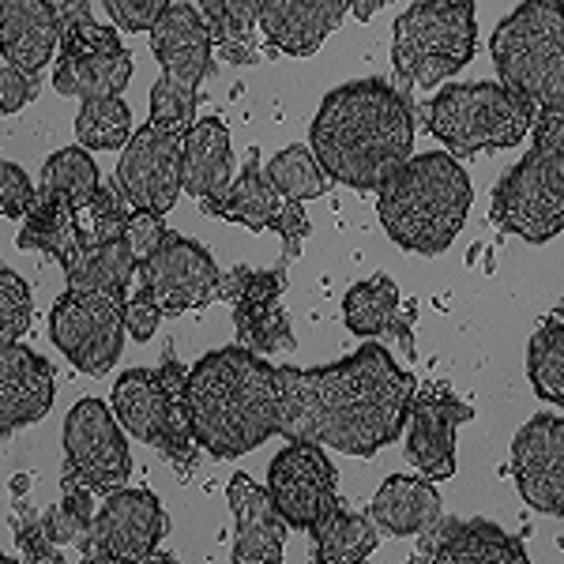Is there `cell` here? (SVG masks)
I'll return each mask as SVG.
<instances>
[{
	"label": "cell",
	"instance_id": "obj_1",
	"mask_svg": "<svg viewBox=\"0 0 564 564\" xmlns=\"http://www.w3.org/2000/svg\"><path fill=\"white\" fill-rule=\"evenodd\" d=\"M414 388V372L380 343L316 369L218 347L185 372V411L199 452L215 459L249 456L271 436L369 459L403 433Z\"/></svg>",
	"mask_w": 564,
	"mask_h": 564
},
{
	"label": "cell",
	"instance_id": "obj_2",
	"mask_svg": "<svg viewBox=\"0 0 564 564\" xmlns=\"http://www.w3.org/2000/svg\"><path fill=\"white\" fill-rule=\"evenodd\" d=\"M308 151L324 177L354 193H380V185L414 154L411 95L388 79H354L335 87L321 102Z\"/></svg>",
	"mask_w": 564,
	"mask_h": 564
},
{
	"label": "cell",
	"instance_id": "obj_3",
	"mask_svg": "<svg viewBox=\"0 0 564 564\" xmlns=\"http://www.w3.org/2000/svg\"><path fill=\"white\" fill-rule=\"evenodd\" d=\"M475 204L467 170L448 151L411 154L377 193L380 226L403 252L441 257L459 238Z\"/></svg>",
	"mask_w": 564,
	"mask_h": 564
},
{
	"label": "cell",
	"instance_id": "obj_4",
	"mask_svg": "<svg viewBox=\"0 0 564 564\" xmlns=\"http://www.w3.org/2000/svg\"><path fill=\"white\" fill-rule=\"evenodd\" d=\"M489 53L500 84L539 113H564V4L523 0L497 23Z\"/></svg>",
	"mask_w": 564,
	"mask_h": 564
},
{
	"label": "cell",
	"instance_id": "obj_5",
	"mask_svg": "<svg viewBox=\"0 0 564 564\" xmlns=\"http://www.w3.org/2000/svg\"><path fill=\"white\" fill-rule=\"evenodd\" d=\"M531 132V151L494 188V223L520 241L545 245L564 230V113H542Z\"/></svg>",
	"mask_w": 564,
	"mask_h": 564
},
{
	"label": "cell",
	"instance_id": "obj_6",
	"mask_svg": "<svg viewBox=\"0 0 564 564\" xmlns=\"http://www.w3.org/2000/svg\"><path fill=\"white\" fill-rule=\"evenodd\" d=\"M475 0H414L391 23V65H395L403 87H441L444 79H452L459 68L475 61Z\"/></svg>",
	"mask_w": 564,
	"mask_h": 564
},
{
	"label": "cell",
	"instance_id": "obj_7",
	"mask_svg": "<svg viewBox=\"0 0 564 564\" xmlns=\"http://www.w3.org/2000/svg\"><path fill=\"white\" fill-rule=\"evenodd\" d=\"M185 372L174 350L162 354L159 369H129L109 391V411L135 441L151 444L162 459H170L181 475H193L199 444L188 430L185 411Z\"/></svg>",
	"mask_w": 564,
	"mask_h": 564
},
{
	"label": "cell",
	"instance_id": "obj_8",
	"mask_svg": "<svg viewBox=\"0 0 564 564\" xmlns=\"http://www.w3.org/2000/svg\"><path fill=\"white\" fill-rule=\"evenodd\" d=\"M430 132L448 148V154L508 151L523 143L539 109L505 84H452L436 90L425 106Z\"/></svg>",
	"mask_w": 564,
	"mask_h": 564
},
{
	"label": "cell",
	"instance_id": "obj_9",
	"mask_svg": "<svg viewBox=\"0 0 564 564\" xmlns=\"http://www.w3.org/2000/svg\"><path fill=\"white\" fill-rule=\"evenodd\" d=\"M151 53L162 76L151 87V124L185 135L196 121V87L212 72V34L196 4L174 0L151 26Z\"/></svg>",
	"mask_w": 564,
	"mask_h": 564
},
{
	"label": "cell",
	"instance_id": "obj_10",
	"mask_svg": "<svg viewBox=\"0 0 564 564\" xmlns=\"http://www.w3.org/2000/svg\"><path fill=\"white\" fill-rule=\"evenodd\" d=\"M57 68L53 87L68 98L121 95L132 79V53L121 45V31L90 20V0H65L57 8Z\"/></svg>",
	"mask_w": 564,
	"mask_h": 564
},
{
	"label": "cell",
	"instance_id": "obj_11",
	"mask_svg": "<svg viewBox=\"0 0 564 564\" xmlns=\"http://www.w3.org/2000/svg\"><path fill=\"white\" fill-rule=\"evenodd\" d=\"M124 302L129 294L65 290L50 313V339L87 377H106L124 350Z\"/></svg>",
	"mask_w": 564,
	"mask_h": 564
},
{
	"label": "cell",
	"instance_id": "obj_12",
	"mask_svg": "<svg viewBox=\"0 0 564 564\" xmlns=\"http://www.w3.org/2000/svg\"><path fill=\"white\" fill-rule=\"evenodd\" d=\"M65 467L61 486H84L90 494H113L132 475V452L121 422L102 399H79L65 417Z\"/></svg>",
	"mask_w": 564,
	"mask_h": 564
},
{
	"label": "cell",
	"instance_id": "obj_13",
	"mask_svg": "<svg viewBox=\"0 0 564 564\" xmlns=\"http://www.w3.org/2000/svg\"><path fill=\"white\" fill-rule=\"evenodd\" d=\"M282 290H286V263L275 268H234L218 275V297L230 302L234 327H238V347L271 358L297 347L290 332L286 308H282Z\"/></svg>",
	"mask_w": 564,
	"mask_h": 564
},
{
	"label": "cell",
	"instance_id": "obj_14",
	"mask_svg": "<svg viewBox=\"0 0 564 564\" xmlns=\"http://www.w3.org/2000/svg\"><path fill=\"white\" fill-rule=\"evenodd\" d=\"M170 520L162 512V500L151 489H113L106 494V505L95 512L90 534L79 542V553L87 561L102 564H140L151 561L159 542L166 539Z\"/></svg>",
	"mask_w": 564,
	"mask_h": 564
},
{
	"label": "cell",
	"instance_id": "obj_15",
	"mask_svg": "<svg viewBox=\"0 0 564 564\" xmlns=\"http://www.w3.org/2000/svg\"><path fill=\"white\" fill-rule=\"evenodd\" d=\"M140 294L162 308V316H181L188 308H204L218 297L215 257L193 238L166 230L159 249L140 263Z\"/></svg>",
	"mask_w": 564,
	"mask_h": 564
},
{
	"label": "cell",
	"instance_id": "obj_16",
	"mask_svg": "<svg viewBox=\"0 0 564 564\" xmlns=\"http://www.w3.org/2000/svg\"><path fill=\"white\" fill-rule=\"evenodd\" d=\"M268 497L286 527L308 531L321 520L324 508L339 497V470L324 444L286 441V448L268 463Z\"/></svg>",
	"mask_w": 564,
	"mask_h": 564
},
{
	"label": "cell",
	"instance_id": "obj_17",
	"mask_svg": "<svg viewBox=\"0 0 564 564\" xmlns=\"http://www.w3.org/2000/svg\"><path fill=\"white\" fill-rule=\"evenodd\" d=\"M113 185L121 188L132 212H174L181 196V135L151 121L143 129H132L129 143L121 148Z\"/></svg>",
	"mask_w": 564,
	"mask_h": 564
},
{
	"label": "cell",
	"instance_id": "obj_18",
	"mask_svg": "<svg viewBox=\"0 0 564 564\" xmlns=\"http://www.w3.org/2000/svg\"><path fill=\"white\" fill-rule=\"evenodd\" d=\"M475 411L452 391L448 384L414 388L406 406V459L422 478L448 481L456 475V433L463 422H470Z\"/></svg>",
	"mask_w": 564,
	"mask_h": 564
},
{
	"label": "cell",
	"instance_id": "obj_19",
	"mask_svg": "<svg viewBox=\"0 0 564 564\" xmlns=\"http://www.w3.org/2000/svg\"><path fill=\"white\" fill-rule=\"evenodd\" d=\"M512 478L542 516H564V417L534 414L512 441Z\"/></svg>",
	"mask_w": 564,
	"mask_h": 564
},
{
	"label": "cell",
	"instance_id": "obj_20",
	"mask_svg": "<svg viewBox=\"0 0 564 564\" xmlns=\"http://www.w3.org/2000/svg\"><path fill=\"white\" fill-rule=\"evenodd\" d=\"M417 539V561L433 564H527V550L516 534L489 520L436 516Z\"/></svg>",
	"mask_w": 564,
	"mask_h": 564
},
{
	"label": "cell",
	"instance_id": "obj_21",
	"mask_svg": "<svg viewBox=\"0 0 564 564\" xmlns=\"http://www.w3.org/2000/svg\"><path fill=\"white\" fill-rule=\"evenodd\" d=\"M57 372L31 347H0V441L42 422L53 406Z\"/></svg>",
	"mask_w": 564,
	"mask_h": 564
},
{
	"label": "cell",
	"instance_id": "obj_22",
	"mask_svg": "<svg viewBox=\"0 0 564 564\" xmlns=\"http://www.w3.org/2000/svg\"><path fill=\"white\" fill-rule=\"evenodd\" d=\"M226 497L234 512V564H279L286 553V520L271 505L268 489L249 475H234Z\"/></svg>",
	"mask_w": 564,
	"mask_h": 564
},
{
	"label": "cell",
	"instance_id": "obj_23",
	"mask_svg": "<svg viewBox=\"0 0 564 564\" xmlns=\"http://www.w3.org/2000/svg\"><path fill=\"white\" fill-rule=\"evenodd\" d=\"M230 181L234 151L226 121H218V117L193 121V129L181 135V193L199 199V212L204 215H215Z\"/></svg>",
	"mask_w": 564,
	"mask_h": 564
},
{
	"label": "cell",
	"instance_id": "obj_24",
	"mask_svg": "<svg viewBox=\"0 0 564 564\" xmlns=\"http://www.w3.org/2000/svg\"><path fill=\"white\" fill-rule=\"evenodd\" d=\"M350 0H263L260 31L271 50L286 57H313L332 31H339Z\"/></svg>",
	"mask_w": 564,
	"mask_h": 564
},
{
	"label": "cell",
	"instance_id": "obj_25",
	"mask_svg": "<svg viewBox=\"0 0 564 564\" xmlns=\"http://www.w3.org/2000/svg\"><path fill=\"white\" fill-rule=\"evenodd\" d=\"M57 34L53 0H0V57L12 68L42 76L57 53Z\"/></svg>",
	"mask_w": 564,
	"mask_h": 564
},
{
	"label": "cell",
	"instance_id": "obj_26",
	"mask_svg": "<svg viewBox=\"0 0 564 564\" xmlns=\"http://www.w3.org/2000/svg\"><path fill=\"white\" fill-rule=\"evenodd\" d=\"M343 321L358 339H377L384 332H395L403 339V350L414 358V308H403L399 286L391 275H372L366 282H354L343 297Z\"/></svg>",
	"mask_w": 564,
	"mask_h": 564
},
{
	"label": "cell",
	"instance_id": "obj_27",
	"mask_svg": "<svg viewBox=\"0 0 564 564\" xmlns=\"http://www.w3.org/2000/svg\"><path fill=\"white\" fill-rule=\"evenodd\" d=\"M441 516V494L430 478L388 475L372 497L369 520L391 539H414Z\"/></svg>",
	"mask_w": 564,
	"mask_h": 564
},
{
	"label": "cell",
	"instance_id": "obj_28",
	"mask_svg": "<svg viewBox=\"0 0 564 564\" xmlns=\"http://www.w3.org/2000/svg\"><path fill=\"white\" fill-rule=\"evenodd\" d=\"M308 539H313L316 564H358L372 557V550L380 545V531L369 516L347 512L343 500L335 497L321 520L308 527Z\"/></svg>",
	"mask_w": 564,
	"mask_h": 564
},
{
	"label": "cell",
	"instance_id": "obj_29",
	"mask_svg": "<svg viewBox=\"0 0 564 564\" xmlns=\"http://www.w3.org/2000/svg\"><path fill=\"white\" fill-rule=\"evenodd\" d=\"M65 279L72 290H106V294H129L140 263L132 260L129 245L117 241H98V245H79L65 260Z\"/></svg>",
	"mask_w": 564,
	"mask_h": 564
},
{
	"label": "cell",
	"instance_id": "obj_30",
	"mask_svg": "<svg viewBox=\"0 0 564 564\" xmlns=\"http://www.w3.org/2000/svg\"><path fill=\"white\" fill-rule=\"evenodd\" d=\"M282 204H286V199L268 185L263 166H260V154L252 151L249 159H245L241 174L230 181V188H226L223 204L215 207V218H230V223H241L245 230L263 234L275 226Z\"/></svg>",
	"mask_w": 564,
	"mask_h": 564
},
{
	"label": "cell",
	"instance_id": "obj_31",
	"mask_svg": "<svg viewBox=\"0 0 564 564\" xmlns=\"http://www.w3.org/2000/svg\"><path fill=\"white\" fill-rule=\"evenodd\" d=\"M263 0H199V20L212 34V50L223 53V61L234 65H257V45L252 31L260 23Z\"/></svg>",
	"mask_w": 564,
	"mask_h": 564
},
{
	"label": "cell",
	"instance_id": "obj_32",
	"mask_svg": "<svg viewBox=\"0 0 564 564\" xmlns=\"http://www.w3.org/2000/svg\"><path fill=\"white\" fill-rule=\"evenodd\" d=\"M527 377L534 384V395L545 403H564V321L561 313H550L531 335L527 350Z\"/></svg>",
	"mask_w": 564,
	"mask_h": 564
},
{
	"label": "cell",
	"instance_id": "obj_33",
	"mask_svg": "<svg viewBox=\"0 0 564 564\" xmlns=\"http://www.w3.org/2000/svg\"><path fill=\"white\" fill-rule=\"evenodd\" d=\"M102 185V170H98V162L90 159L87 148H61L57 154H50L42 166V193L65 199L72 207H84L90 196H95V188Z\"/></svg>",
	"mask_w": 564,
	"mask_h": 564
},
{
	"label": "cell",
	"instance_id": "obj_34",
	"mask_svg": "<svg viewBox=\"0 0 564 564\" xmlns=\"http://www.w3.org/2000/svg\"><path fill=\"white\" fill-rule=\"evenodd\" d=\"M132 135V109L121 95L87 98L76 113V140L87 151H121Z\"/></svg>",
	"mask_w": 564,
	"mask_h": 564
},
{
	"label": "cell",
	"instance_id": "obj_35",
	"mask_svg": "<svg viewBox=\"0 0 564 564\" xmlns=\"http://www.w3.org/2000/svg\"><path fill=\"white\" fill-rule=\"evenodd\" d=\"M263 177H268V185L275 188L282 199H294V204L327 193L324 170L316 166L313 151L302 148V143H290L286 151H279L275 159L263 166Z\"/></svg>",
	"mask_w": 564,
	"mask_h": 564
},
{
	"label": "cell",
	"instance_id": "obj_36",
	"mask_svg": "<svg viewBox=\"0 0 564 564\" xmlns=\"http://www.w3.org/2000/svg\"><path fill=\"white\" fill-rule=\"evenodd\" d=\"M31 321H34L31 286H26V279L20 271L0 263V347L20 343L23 335L31 332Z\"/></svg>",
	"mask_w": 564,
	"mask_h": 564
},
{
	"label": "cell",
	"instance_id": "obj_37",
	"mask_svg": "<svg viewBox=\"0 0 564 564\" xmlns=\"http://www.w3.org/2000/svg\"><path fill=\"white\" fill-rule=\"evenodd\" d=\"M90 489L84 486H61V505L45 508V523H50V534L57 545H79L90 534V523H95V508H90Z\"/></svg>",
	"mask_w": 564,
	"mask_h": 564
},
{
	"label": "cell",
	"instance_id": "obj_38",
	"mask_svg": "<svg viewBox=\"0 0 564 564\" xmlns=\"http://www.w3.org/2000/svg\"><path fill=\"white\" fill-rule=\"evenodd\" d=\"M15 542H20L23 561H42V564H57L61 561V545L53 542L45 512H26L15 523Z\"/></svg>",
	"mask_w": 564,
	"mask_h": 564
},
{
	"label": "cell",
	"instance_id": "obj_39",
	"mask_svg": "<svg viewBox=\"0 0 564 564\" xmlns=\"http://www.w3.org/2000/svg\"><path fill=\"white\" fill-rule=\"evenodd\" d=\"M102 4L117 31L143 34V31H151L154 20H159L174 0H102Z\"/></svg>",
	"mask_w": 564,
	"mask_h": 564
},
{
	"label": "cell",
	"instance_id": "obj_40",
	"mask_svg": "<svg viewBox=\"0 0 564 564\" xmlns=\"http://www.w3.org/2000/svg\"><path fill=\"white\" fill-rule=\"evenodd\" d=\"M162 238H166V223H162V215H151V212H132L129 223H124V234H121V241L129 245L135 263L148 260L162 245Z\"/></svg>",
	"mask_w": 564,
	"mask_h": 564
},
{
	"label": "cell",
	"instance_id": "obj_41",
	"mask_svg": "<svg viewBox=\"0 0 564 564\" xmlns=\"http://www.w3.org/2000/svg\"><path fill=\"white\" fill-rule=\"evenodd\" d=\"M34 193H39V188L31 185V177H26L23 166H15V162H0V215L23 218Z\"/></svg>",
	"mask_w": 564,
	"mask_h": 564
},
{
	"label": "cell",
	"instance_id": "obj_42",
	"mask_svg": "<svg viewBox=\"0 0 564 564\" xmlns=\"http://www.w3.org/2000/svg\"><path fill=\"white\" fill-rule=\"evenodd\" d=\"M39 76H31V72L23 68H0V117L4 113H20L26 102H34L39 98Z\"/></svg>",
	"mask_w": 564,
	"mask_h": 564
},
{
	"label": "cell",
	"instance_id": "obj_43",
	"mask_svg": "<svg viewBox=\"0 0 564 564\" xmlns=\"http://www.w3.org/2000/svg\"><path fill=\"white\" fill-rule=\"evenodd\" d=\"M271 230H275L279 238H282V263H290V260L302 257V245H305V238H308V218H305V212H302V204L286 199Z\"/></svg>",
	"mask_w": 564,
	"mask_h": 564
},
{
	"label": "cell",
	"instance_id": "obj_44",
	"mask_svg": "<svg viewBox=\"0 0 564 564\" xmlns=\"http://www.w3.org/2000/svg\"><path fill=\"white\" fill-rule=\"evenodd\" d=\"M159 324H162V308L135 290L129 302H124V335H132L135 343H151V335L159 332Z\"/></svg>",
	"mask_w": 564,
	"mask_h": 564
},
{
	"label": "cell",
	"instance_id": "obj_45",
	"mask_svg": "<svg viewBox=\"0 0 564 564\" xmlns=\"http://www.w3.org/2000/svg\"><path fill=\"white\" fill-rule=\"evenodd\" d=\"M384 4H388V0H350V12L358 15L361 23H366V20H372V15H377Z\"/></svg>",
	"mask_w": 564,
	"mask_h": 564
},
{
	"label": "cell",
	"instance_id": "obj_46",
	"mask_svg": "<svg viewBox=\"0 0 564 564\" xmlns=\"http://www.w3.org/2000/svg\"><path fill=\"white\" fill-rule=\"evenodd\" d=\"M4 561H8V557H4V553H0V564H4Z\"/></svg>",
	"mask_w": 564,
	"mask_h": 564
}]
</instances>
